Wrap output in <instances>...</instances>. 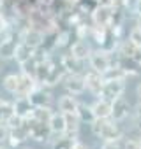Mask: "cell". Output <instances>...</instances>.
Masks as SVG:
<instances>
[{"instance_id":"277c9868","label":"cell","mask_w":141,"mask_h":149,"mask_svg":"<svg viewBox=\"0 0 141 149\" xmlns=\"http://www.w3.org/2000/svg\"><path fill=\"white\" fill-rule=\"evenodd\" d=\"M113 13H115V9H113V6H109V4H101L99 7H95L94 13H92V19H94L95 26L108 28L109 23L113 21V16H115Z\"/></svg>"},{"instance_id":"4316f807","label":"cell","mask_w":141,"mask_h":149,"mask_svg":"<svg viewBox=\"0 0 141 149\" xmlns=\"http://www.w3.org/2000/svg\"><path fill=\"white\" fill-rule=\"evenodd\" d=\"M123 149H141V142L136 140V139H125Z\"/></svg>"},{"instance_id":"30bf717a","label":"cell","mask_w":141,"mask_h":149,"mask_svg":"<svg viewBox=\"0 0 141 149\" xmlns=\"http://www.w3.org/2000/svg\"><path fill=\"white\" fill-rule=\"evenodd\" d=\"M37 79L34 76H30V74H25L21 72L20 74V88H18V93L16 97H28L35 88H37Z\"/></svg>"},{"instance_id":"5bb4252c","label":"cell","mask_w":141,"mask_h":149,"mask_svg":"<svg viewBox=\"0 0 141 149\" xmlns=\"http://www.w3.org/2000/svg\"><path fill=\"white\" fill-rule=\"evenodd\" d=\"M35 51H37L35 47H32V46H28V44H25V42H18L16 51H14V60L21 65V63H25V61L35 58Z\"/></svg>"},{"instance_id":"ffe728a7","label":"cell","mask_w":141,"mask_h":149,"mask_svg":"<svg viewBox=\"0 0 141 149\" xmlns=\"http://www.w3.org/2000/svg\"><path fill=\"white\" fill-rule=\"evenodd\" d=\"M65 119H67V132H65V133L78 135V132H80V125H81L80 116H78V114H65Z\"/></svg>"},{"instance_id":"7402d4cb","label":"cell","mask_w":141,"mask_h":149,"mask_svg":"<svg viewBox=\"0 0 141 149\" xmlns=\"http://www.w3.org/2000/svg\"><path fill=\"white\" fill-rule=\"evenodd\" d=\"M51 114H53V111H51L49 107H35V109H34V112H32V118H35V119H39V121L48 123V121H49V118H51Z\"/></svg>"},{"instance_id":"4dcf8cb0","label":"cell","mask_w":141,"mask_h":149,"mask_svg":"<svg viewBox=\"0 0 141 149\" xmlns=\"http://www.w3.org/2000/svg\"><path fill=\"white\" fill-rule=\"evenodd\" d=\"M73 149H87V146H85V144H81V142L78 140V142L74 144V147H73Z\"/></svg>"},{"instance_id":"603a6c76","label":"cell","mask_w":141,"mask_h":149,"mask_svg":"<svg viewBox=\"0 0 141 149\" xmlns=\"http://www.w3.org/2000/svg\"><path fill=\"white\" fill-rule=\"evenodd\" d=\"M78 116H80L81 123H92V121L95 119V116H94V111H92V105H80Z\"/></svg>"},{"instance_id":"7c38bea8","label":"cell","mask_w":141,"mask_h":149,"mask_svg":"<svg viewBox=\"0 0 141 149\" xmlns=\"http://www.w3.org/2000/svg\"><path fill=\"white\" fill-rule=\"evenodd\" d=\"M90 54H92V47H90V44H88L87 40H83V39L76 40L73 46H70V56H74V58L80 60V61H87V60L90 58Z\"/></svg>"},{"instance_id":"6da1fadb","label":"cell","mask_w":141,"mask_h":149,"mask_svg":"<svg viewBox=\"0 0 141 149\" xmlns=\"http://www.w3.org/2000/svg\"><path fill=\"white\" fill-rule=\"evenodd\" d=\"M92 133L99 139H102L104 142H109V140H122L123 139V132L120 130V126L116 125L115 119H101V118H95L92 123Z\"/></svg>"},{"instance_id":"4fadbf2b","label":"cell","mask_w":141,"mask_h":149,"mask_svg":"<svg viewBox=\"0 0 141 149\" xmlns=\"http://www.w3.org/2000/svg\"><path fill=\"white\" fill-rule=\"evenodd\" d=\"M92 111H94V116L95 118H101V119H109L111 118V112H113V107H111V100L108 98H97L94 104H92Z\"/></svg>"},{"instance_id":"9c48e42d","label":"cell","mask_w":141,"mask_h":149,"mask_svg":"<svg viewBox=\"0 0 141 149\" xmlns=\"http://www.w3.org/2000/svg\"><path fill=\"white\" fill-rule=\"evenodd\" d=\"M48 126H49V132L51 135H62L67 132V119H65V114L63 112H53L49 121H48Z\"/></svg>"},{"instance_id":"9a60e30c","label":"cell","mask_w":141,"mask_h":149,"mask_svg":"<svg viewBox=\"0 0 141 149\" xmlns=\"http://www.w3.org/2000/svg\"><path fill=\"white\" fill-rule=\"evenodd\" d=\"M28 98H30V102H32L34 107H49V104H51V95L48 91L41 90V88H35L28 95Z\"/></svg>"},{"instance_id":"e575fe53","label":"cell","mask_w":141,"mask_h":149,"mask_svg":"<svg viewBox=\"0 0 141 149\" xmlns=\"http://www.w3.org/2000/svg\"><path fill=\"white\" fill-rule=\"evenodd\" d=\"M137 25H139V26H141V14H139V16H137Z\"/></svg>"},{"instance_id":"836d02e7","label":"cell","mask_w":141,"mask_h":149,"mask_svg":"<svg viewBox=\"0 0 141 149\" xmlns=\"http://www.w3.org/2000/svg\"><path fill=\"white\" fill-rule=\"evenodd\" d=\"M141 14V0H137V7H136V16Z\"/></svg>"},{"instance_id":"52a82bcc","label":"cell","mask_w":141,"mask_h":149,"mask_svg":"<svg viewBox=\"0 0 141 149\" xmlns=\"http://www.w3.org/2000/svg\"><path fill=\"white\" fill-rule=\"evenodd\" d=\"M21 42H25V44H28V46L37 49L44 42V32L35 28V26H27L25 32L21 33Z\"/></svg>"},{"instance_id":"3957f363","label":"cell","mask_w":141,"mask_h":149,"mask_svg":"<svg viewBox=\"0 0 141 149\" xmlns=\"http://www.w3.org/2000/svg\"><path fill=\"white\" fill-rule=\"evenodd\" d=\"M123 91H125V79H108V81H104L99 97L108 98V100H115V98L122 97Z\"/></svg>"},{"instance_id":"f546056e","label":"cell","mask_w":141,"mask_h":149,"mask_svg":"<svg viewBox=\"0 0 141 149\" xmlns=\"http://www.w3.org/2000/svg\"><path fill=\"white\" fill-rule=\"evenodd\" d=\"M7 28H9V25H7L6 16H4V14H0V32H4V30H7Z\"/></svg>"},{"instance_id":"5b68a950","label":"cell","mask_w":141,"mask_h":149,"mask_svg":"<svg viewBox=\"0 0 141 149\" xmlns=\"http://www.w3.org/2000/svg\"><path fill=\"white\" fill-rule=\"evenodd\" d=\"M63 84L70 95H81L87 90L85 76H81V74H67L63 77Z\"/></svg>"},{"instance_id":"1f68e13d","label":"cell","mask_w":141,"mask_h":149,"mask_svg":"<svg viewBox=\"0 0 141 149\" xmlns=\"http://www.w3.org/2000/svg\"><path fill=\"white\" fill-rule=\"evenodd\" d=\"M136 95H137V98L141 100V83H137V86H136Z\"/></svg>"},{"instance_id":"d6a6232c","label":"cell","mask_w":141,"mask_h":149,"mask_svg":"<svg viewBox=\"0 0 141 149\" xmlns=\"http://www.w3.org/2000/svg\"><path fill=\"white\" fill-rule=\"evenodd\" d=\"M136 116H139V118H141V100H139V104L136 105Z\"/></svg>"},{"instance_id":"484cf974","label":"cell","mask_w":141,"mask_h":149,"mask_svg":"<svg viewBox=\"0 0 141 149\" xmlns=\"http://www.w3.org/2000/svg\"><path fill=\"white\" fill-rule=\"evenodd\" d=\"M9 135H11V128L6 123H0V142L9 140Z\"/></svg>"},{"instance_id":"f1b7e54d","label":"cell","mask_w":141,"mask_h":149,"mask_svg":"<svg viewBox=\"0 0 141 149\" xmlns=\"http://www.w3.org/2000/svg\"><path fill=\"white\" fill-rule=\"evenodd\" d=\"M11 37H13V33H11V30H9V28H7V30H4V32H0V46H2L4 42H7Z\"/></svg>"},{"instance_id":"e0dca14e","label":"cell","mask_w":141,"mask_h":149,"mask_svg":"<svg viewBox=\"0 0 141 149\" xmlns=\"http://www.w3.org/2000/svg\"><path fill=\"white\" fill-rule=\"evenodd\" d=\"M76 142H78L76 135H73V133H62V135H58V139H55L53 149H73Z\"/></svg>"},{"instance_id":"2e32d148","label":"cell","mask_w":141,"mask_h":149,"mask_svg":"<svg viewBox=\"0 0 141 149\" xmlns=\"http://www.w3.org/2000/svg\"><path fill=\"white\" fill-rule=\"evenodd\" d=\"M34 105H32V102H30V98L28 97H18L16 98V102H14V111H16V114H20L21 118H32V112H34Z\"/></svg>"},{"instance_id":"8fae6325","label":"cell","mask_w":141,"mask_h":149,"mask_svg":"<svg viewBox=\"0 0 141 149\" xmlns=\"http://www.w3.org/2000/svg\"><path fill=\"white\" fill-rule=\"evenodd\" d=\"M80 105H81V104L76 100L74 95H70V93L58 98V111L63 112V114H78Z\"/></svg>"},{"instance_id":"ba28073f","label":"cell","mask_w":141,"mask_h":149,"mask_svg":"<svg viewBox=\"0 0 141 149\" xmlns=\"http://www.w3.org/2000/svg\"><path fill=\"white\" fill-rule=\"evenodd\" d=\"M85 83H87V90L99 97V93H101V90H102V84H104V77H102L101 72H95V70L90 68V70L85 74Z\"/></svg>"},{"instance_id":"83f0119b","label":"cell","mask_w":141,"mask_h":149,"mask_svg":"<svg viewBox=\"0 0 141 149\" xmlns=\"http://www.w3.org/2000/svg\"><path fill=\"white\" fill-rule=\"evenodd\" d=\"M101 149H122V147H120V140H109V142H104Z\"/></svg>"},{"instance_id":"7a4b0ae2","label":"cell","mask_w":141,"mask_h":149,"mask_svg":"<svg viewBox=\"0 0 141 149\" xmlns=\"http://www.w3.org/2000/svg\"><path fill=\"white\" fill-rule=\"evenodd\" d=\"M88 63H90V68H92V70L104 74L108 68L113 67L111 51H108V49H97V51H92V54H90V58H88Z\"/></svg>"},{"instance_id":"ac0fdd59","label":"cell","mask_w":141,"mask_h":149,"mask_svg":"<svg viewBox=\"0 0 141 149\" xmlns=\"http://www.w3.org/2000/svg\"><path fill=\"white\" fill-rule=\"evenodd\" d=\"M2 84H4V90L6 91L16 95L18 93V88H20V76H16V74H9V76H6V79H4Z\"/></svg>"},{"instance_id":"44dd1931","label":"cell","mask_w":141,"mask_h":149,"mask_svg":"<svg viewBox=\"0 0 141 149\" xmlns=\"http://www.w3.org/2000/svg\"><path fill=\"white\" fill-rule=\"evenodd\" d=\"M14 104H9L6 100H0V123H6L11 114H14Z\"/></svg>"},{"instance_id":"cb8c5ba5","label":"cell","mask_w":141,"mask_h":149,"mask_svg":"<svg viewBox=\"0 0 141 149\" xmlns=\"http://www.w3.org/2000/svg\"><path fill=\"white\" fill-rule=\"evenodd\" d=\"M129 42H132L137 49H141V26L136 25L130 32H129Z\"/></svg>"},{"instance_id":"d4e9b609","label":"cell","mask_w":141,"mask_h":149,"mask_svg":"<svg viewBox=\"0 0 141 149\" xmlns=\"http://www.w3.org/2000/svg\"><path fill=\"white\" fill-rule=\"evenodd\" d=\"M23 123H25V118H21L20 114H11L9 118H7V121H6V125L11 128V130H16V128H20V126H23Z\"/></svg>"},{"instance_id":"d6986e66","label":"cell","mask_w":141,"mask_h":149,"mask_svg":"<svg viewBox=\"0 0 141 149\" xmlns=\"http://www.w3.org/2000/svg\"><path fill=\"white\" fill-rule=\"evenodd\" d=\"M16 42H14V39L11 37L7 42H4L2 46H0V58H4V60H11V58H14V51H16Z\"/></svg>"},{"instance_id":"d590c367","label":"cell","mask_w":141,"mask_h":149,"mask_svg":"<svg viewBox=\"0 0 141 149\" xmlns=\"http://www.w3.org/2000/svg\"><path fill=\"white\" fill-rule=\"evenodd\" d=\"M0 149H7V147H2V146H0Z\"/></svg>"},{"instance_id":"8992f818","label":"cell","mask_w":141,"mask_h":149,"mask_svg":"<svg viewBox=\"0 0 141 149\" xmlns=\"http://www.w3.org/2000/svg\"><path fill=\"white\" fill-rule=\"evenodd\" d=\"M111 107H113V112H111V119H115L116 123L118 121H123L129 114H130V104L127 102V98L122 95L115 100H111Z\"/></svg>"}]
</instances>
